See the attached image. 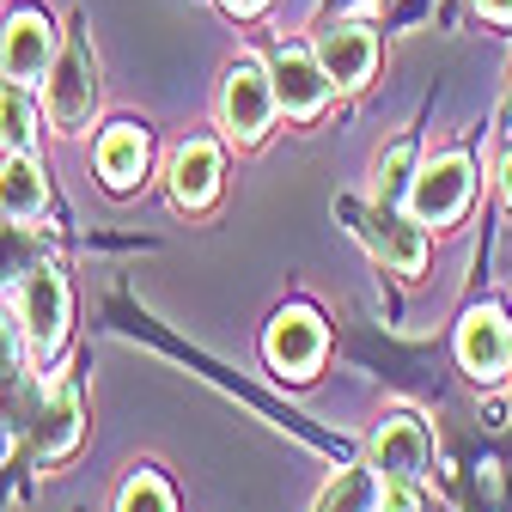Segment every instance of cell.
Masks as SVG:
<instances>
[{
  "mask_svg": "<svg viewBox=\"0 0 512 512\" xmlns=\"http://www.w3.org/2000/svg\"><path fill=\"white\" fill-rule=\"evenodd\" d=\"M275 74H263V61H250L238 55L232 61V74H226V92H220V116H226V135L238 147H256L269 135V122H275Z\"/></svg>",
  "mask_w": 512,
  "mask_h": 512,
  "instance_id": "1",
  "label": "cell"
},
{
  "mask_svg": "<svg viewBox=\"0 0 512 512\" xmlns=\"http://www.w3.org/2000/svg\"><path fill=\"white\" fill-rule=\"evenodd\" d=\"M470 189H476L470 159L464 153H445V159H433V165H421L409 177V214L421 226H452L470 208Z\"/></svg>",
  "mask_w": 512,
  "mask_h": 512,
  "instance_id": "2",
  "label": "cell"
},
{
  "mask_svg": "<svg viewBox=\"0 0 512 512\" xmlns=\"http://www.w3.org/2000/svg\"><path fill=\"white\" fill-rule=\"evenodd\" d=\"M19 324H25V342H31L37 360L61 348V330H68V287H61V275L43 263V256L19 281Z\"/></svg>",
  "mask_w": 512,
  "mask_h": 512,
  "instance_id": "3",
  "label": "cell"
},
{
  "mask_svg": "<svg viewBox=\"0 0 512 512\" xmlns=\"http://www.w3.org/2000/svg\"><path fill=\"white\" fill-rule=\"evenodd\" d=\"M269 366L275 372H287V378H311L317 372V360H324V324H317V311H305V305H293V311H281L275 324H269Z\"/></svg>",
  "mask_w": 512,
  "mask_h": 512,
  "instance_id": "4",
  "label": "cell"
},
{
  "mask_svg": "<svg viewBox=\"0 0 512 512\" xmlns=\"http://www.w3.org/2000/svg\"><path fill=\"white\" fill-rule=\"evenodd\" d=\"M92 98H98V86H92V61H86L80 43H68V49L55 55V68H49V116H55L61 135H74V128L92 116Z\"/></svg>",
  "mask_w": 512,
  "mask_h": 512,
  "instance_id": "5",
  "label": "cell"
},
{
  "mask_svg": "<svg viewBox=\"0 0 512 512\" xmlns=\"http://www.w3.org/2000/svg\"><path fill=\"white\" fill-rule=\"evenodd\" d=\"M49 68H55V25L43 13H13L7 37H0V74L25 86Z\"/></svg>",
  "mask_w": 512,
  "mask_h": 512,
  "instance_id": "6",
  "label": "cell"
},
{
  "mask_svg": "<svg viewBox=\"0 0 512 512\" xmlns=\"http://www.w3.org/2000/svg\"><path fill=\"white\" fill-rule=\"evenodd\" d=\"M275 98L293 122H311L317 110H324L330 98V74H324V61L305 55V49H281L275 55Z\"/></svg>",
  "mask_w": 512,
  "mask_h": 512,
  "instance_id": "7",
  "label": "cell"
},
{
  "mask_svg": "<svg viewBox=\"0 0 512 512\" xmlns=\"http://www.w3.org/2000/svg\"><path fill=\"white\" fill-rule=\"evenodd\" d=\"M458 360H464V372L482 378V384L512 366V336H506V317H500L494 305H482V311L464 317V330H458Z\"/></svg>",
  "mask_w": 512,
  "mask_h": 512,
  "instance_id": "8",
  "label": "cell"
},
{
  "mask_svg": "<svg viewBox=\"0 0 512 512\" xmlns=\"http://www.w3.org/2000/svg\"><path fill=\"white\" fill-rule=\"evenodd\" d=\"M372 470L378 482H415L427 470V433L415 415H391L372 439Z\"/></svg>",
  "mask_w": 512,
  "mask_h": 512,
  "instance_id": "9",
  "label": "cell"
},
{
  "mask_svg": "<svg viewBox=\"0 0 512 512\" xmlns=\"http://www.w3.org/2000/svg\"><path fill=\"white\" fill-rule=\"evenodd\" d=\"M317 61H324L330 86L354 92V86H366V80H372L378 37H372L366 25H336V31H324V43H317Z\"/></svg>",
  "mask_w": 512,
  "mask_h": 512,
  "instance_id": "10",
  "label": "cell"
},
{
  "mask_svg": "<svg viewBox=\"0 0 512 512\" xmlns=\"http://www.w3.org/2000/svg\"><path fill=\"white\" fill-rule=\"evenodd\" d=\"M74 439H80V391H74V378H55L43 409H37V452L43 458H68Z\"/></svg>",
  "mask_w": 512,
  "mask_h": 512,
  "instance_id": "11",
  "label": "cell"
},
{
  "mask_svg": "<svg viewBox=\"0 0 512 512\" xmlns=\"http://www.w3.org/2000/svg\"><path fill=\"white\" fill-rule=\"evenodd\" d=\"M214 189H220V153H214V141L177 147V159H171V196H177V208H208Z\"/></svg>",
  "mask_w": 512,
  "mask_h": 512,
  "instance_id": "12",
  "label": "cell"
},
{
  "mask_svg": "<svg viewBox=\"0 0 512 512\" xmlns=\"http://www.w3.org/2000/svg\"><path fill=\"white\" fill-rule=\"evenodd\" d=\"M43 202H49L43 165L31 153H13L7 165H0V214H7V220H31V214H43Z\"/></svg>",
  "mask_w": 512,
  "mask_h": 512,
  "instance_id": "13",
  "label": "cell"
},
{
  "mask_svg": "<svg viewBox=\"0 0 512 512\" xmlns=\"http://www.w3.org/2000/svg\"><path fill=\"white\" fill-rule=\"evenodd\" d=\"M98 171H104L110 189H135L141 183V171H147V135H141L135 122H116L110 135L98 141Z\"/></svg>",
  "mask_w": 512,
  "mask_h": 512,
  "instance_id": "14",
  "label": "cell"
},
{
  "mask_svg": "<svg viewBox=\"0 0 512 512\" xmlns=\"http://www.w3.org/2000/svg\"><path fill=\"white\" fill-rule=\"evenodd\" d=\"M37 141V104L25 98V86H0V147L7 153H31Z\"/></svg>",
  "mask_w": 512,
  "mask_h": 512,
  "instance_id": "15",
  "label": "cell"
},
{
  "mask_svg": "<svg viewBox=\"0 0 512 512\" xmlns=\"http://www.w3.org/2000/svg\"><path fill=\"white\" fill-rule=\"evenodd\" d=\"M19 421V324L0 311V427Z\"/></svg>",
  "mask_w": 512,
  "mask_h": 512,
  "instance_id": "16",
  "label": "cell"
},
{
  "mask_svg": "<svg viewBox=\"0 0 512 512\" xmlns=\"http://www.w3.org/2000/svg\"><path fill=\"white\" fill-rule=\"evenodd\" d=\"M378 470L366 464V470H348L330 494H324V506H317V512H378Z\"/></svg>",
  "mask_w": 512,
  "mask_h": 512,
  "instance_id": "17",
  "label": "cell"
},
{
  "mask_svg": "<svg viewBox=\"0 0 512 512\" xmlns=\"http://www.w3.org/2000/svg\"><path fill=\"white\" fill-rule=\"evenodd\" d=\"M384 250H391V263H397L403 275H415L421 256H427V250H421V220H415V226H409V220H391V232H384Z\"/></svg>",
  "mask_w": 512,
  "mask_h": 512,
  "instance_id": "18",
  "label": "cell"
},
{
  "mask_svg": "<svg viewBox=\"0 0 512 512\" xmlns=\"http://www.w3.org/2000/svg\"><path fill=\"white\" fill-rule=\"evenodd\" d=\"M116 512H171V488H165L159 476H135V482L122 488Z\"/></svg>",
  "mask_w": 512,
  "mask_h": 512,
  "instance_id": "19",
  "label": "cell"
},
{
  "mask_svg": "<svg viewBox=\"0 0 512 512\" xmlns=\"http://www.w3.org/2000/svg\"><path fill=\"white\" fill-rule=\"evenodd\" d=\"M31 263H37V250H31L13 226H0V275H25Z\"/></svg>",
  "mask_w": 512,
  "mask_h": 512,
  "instance_id": "20",
  "label": "cell"
},
{
  "mask_svg": "<svg viewBox=\"0 0 512 512\" xmlns=\"http://www.w3.org/2000/svg\"><path fill=\"white\" fill-rule=\"evenodd\" d=\"M403 171H409V147H391V153H384V165H378V202L384 196H397V189H403Z\"/></svg>",
  "mask_w": 512,
  "mask_h": 512,
  "instance_id": "21",
  "label": "cell"
},
{
  "mask_svg": "<svg viewBox=\"0 0 512 512\" xmlns=\"http://www.w3.org/2000/svg\"><path fill=\"white\" fill-rule=\"evenodd\" d=\"M378 512H421V494H415V482H384V500H378Z\"/></svg>",
  "mask_w": 512,
  "mask_h": 512,
  "instance_id": "22",
  "label": "cell"
},
{
  "mask_svg": "<svg viewBox=\"0 0 512 512\" xmlns=\"http://www.w3.org/2000/svg\"><path fill=\"white\" fill-rule=\"evenodd\" d=\"M482 7V19H494V25H512V0H476Z\"/></svg>",
  "mask_w": 512,
  "mask_h": 512,
  "instance_id": "23",
  "label": "cell"
},
{
  "mask_svg": "<svg viewBox=\"0 0 512 512\" xmlns=\"http://www.w3.org/2000/svg\"><path fill=\"white\" fill-rule=\"evenodd\" d=\"M226 7H232V13H238V19H250V13H256V7H263V0H226Z\"/></svg>",
  "mask_w": 512,
  "mask_h": 512,
  "instance_id": "24",
  "label": "cell"
},
{
  "mask_svg": "<svg viewBox=\"0 0 512 512\" xmlns=\"http://www.w3.org/2000/svg\"><path fill=\"white\" fill-rule=\"evenodd\" d=\"M500 189H506V202H512V159L500 165Z\"/></svg>",
  "mask_w": 512,
  "mask_h": 512,
  "instance_id": "25",
  "label": "cell"
},
{
  "mask_svg": "<svg viewBox=\"0 0 512 512\" xmlns=\"http://www.w3.org/2000/svg\"><path fill=\"white\" fill-rule=\"evenodd\" d=\"M506 372H512V366H506Z\"/></svg>",
  "mask_w": 512,
  "mask_h": 512,
  "instance_id": "26",
  "label": "cell"
}]
</instances>
